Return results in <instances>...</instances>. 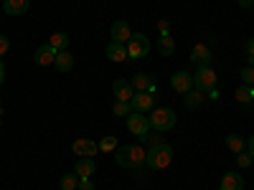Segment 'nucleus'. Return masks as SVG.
<instances>
[{
	"instance_id": "f257e3e1",
	"label": "nucleus",
	"mask_w": 254,
	"mask_h": 190,
	"mask_svg": "<svg viewBox=\"0 0 254 190\" xmlns=\"http://www.w3.org/2000/svg\"><path fill=\"white\" fill-rule=\"evenodd\" d=\"M145 157H147V152L142 150L140 144H122V147H117V152H115V160H117L120 167H142Z\"/></svg>"
},
{
	"instance_id": "f03ea898",
	"label": "nucleus",
	"mask_w": 254,
	"mask_h": 190,
	"mask_svg": "<svg viewBox=\"0 0 254 190\" xmlns=\"http://www.w3.org/2000/svg\"><path fill=\"white\" fill-rule=\"evenodd\" d=\"M171 160H173V147L160 142L158 147H150V150H147L145 165L150 167V170H165V167L171 165Z\"/></svg>"
},
{
	"instance_id": "7ed1b4c3",
	"label": "nucleus",
	"mask_w": 254,
	"mask_h": 190,
	"mask_svg": "<svg viewBox=\"0 0 254 190\" xmlns=\"http://www.w3.org/2000/svg\"><path fill=\"white\" fill-rule=\"evenodd\" d=\"M147 119H150V130H155V132H168L178 122L173 109H153L147 114Z\"/></svg>"
},
{
	"instance_id": "20e7f679",
	"label": "nucleus",
	"mask_w": 254,
	"mask_h": 190,
	"mask_svg": "<svg viewBox=\"0 0 254 190\" xmlns=\"http://www.w3.org/2000/svg\"><path fill=\"white\" fill-rule=\"evenodd\" d=\"M150 48H153V44L145 33H132L130 41H127V56L130 58H145L150 53Z\"/></svg>"
},
{
	"instance_id": "39448f33",
	"label": "nucleus",
	"mask_w": 254,
	"mask_h": 190,
	"mask_svg": "<svg viewBox=\"0 0 254 190\" xmlns=\"http://www.w3.org/2000/svg\"><path fill=\"white\" fill-rule=\"evenodd\" d=\"M216 84H219V76H216V71L211 69V66H203V69H196V74H193V89H198V92H211V89H216Z\"/></svg>"
},
{
	"instance_id": "423d86ee",
	"label": "nucleus",
	"mask_w": 254,
	"mask_h": 190,
	"mask_svg": "<svg viewBox=\"0 0 254 190\" xmlns=\"http://www.w3.org/2000/svg\"><path fill=\"white\" fill-rule=\"evenodd\" d=\"M127 130H130L135 137H145L147 132H150V119H147V114L132 112L130 117H127Z\"/></svg>"
},
{
	"instance_id": "0eeeda50",
	"label": "nucleus",
	"mask_w": 254,
	"mask_h": 190,
	"mask_svg": "<svg viewBox=\"0 0 254 190\" xmlns=\"http://www.w3.org/2000/svg\"><path fill=\"white\" fill-rule=\"evenodd\" d=\"M132 112H140V114H150L155 109V96L153 92H135L132 96Z\"/></svg>"
},
{
	"instance_id": "6e6552de",
	"label": "nucleus",
	"mask_w": 254,
	"mask_h": 190,
	"mask_svg": "<svg viewBox=\"0 0 254 190\" xmlns=\"http://www.w3.org/2000/svg\"><path fill=\"white\" fill-rule=\"evenodd\" d=\"M211 48L206 44H196L193 51H190V63H193L196 69H203V66H211Z\"/></svg>"
},
{
	"instance_id": "1a4fd4ad",
	"label": "nucleus",
	"mask_w": 254,
	"mask_h": 190,
	"mask_svg": "<svg viewBox=\"0 0 254 190\" xmlns=\"http://www.w3.org/2000/svg\"><path fill=\"white\" fill-rule=\"evenodd\" d=\"M56 53H59L56 48H51L49 44H44V46H38L33 51V63H36V66H54Z\"/></svg>"
},
{
	"instance_id": "9d476101",
	"label": "nucleus",
	"mask_w": 254,
	"mask_h": 190,
	"mask_svg": "<svg viewBox=\"0 0 254 190\" xmlns=\"http://www.w3.org/2000/svg\"><path fill=\"white\" fill-rule=\"evenodd\" d=\"M171 87L178 92V94H188L190 89H193V74L188 71H176L171 76Z\"/></svg>"
},
{
	"instance_id": "9b49d317",
	"label": "nucleus",
	"mask_w": 254,
	"mask_h": 190,
	"mask_svg": "<svg viewBox=\"0 0 254 190\" xmlns=\"http://www.w3.org/2000/svg\"><path fill=\"white\" fill-rule=\"evenodd\" d=\"M112 94H115L117 101H132L135 89H132V84L127 81V79H117V81L112 84Z\"/></svg>"
},
{
	"instance_id": "f8f14e48",
	"label": "nucleus",
	"mask_w": 254,
	"mask_h": 190,
	"mask_svg": "<svg viewBox=\"0 0 254 190\" xmlns=\"http://www.w3.org/2000/svg\"><path fill=\"white\" fill-rule=\"evenodd\" d=\"M71 150H74V155H79V157H94L97 152H99V144L97 142H92V140H74V144H71Z\"/></svg>"
},
{
	"instance_id": "ddd939ff",
	"label": "nucleus",
	"mask_w": 254,
	"mask_h": 190,
	"mask_svg": "<svg viewBox=\"0 0 254 190\" xmlns=\"http://www.w3.org/2000/svg\"><path fill=\"white\" fill-rule=\"evenodd\" d=\"M110 36H112L115 44H125L127 46V41H130L132 31H130V26H127V20H115L112 28H110Z\"/></svg>"
},
{
	"instance_id": "4468645a",
	"label": "nucleus",
	"mask_w": 254,
	"mask_h": 190,
	"mask_svg": "<svg viewBox=\"0 0 254 190\" xmlns=\"http://www.w3.org/2000/svg\"><path fill=\"white\" fill-rule=\"evenodd\" d=\"M94 170H97V165H94V160H92V157H79V160H76V165H74V173L79 175V180L92 178V175H94Z\"/></svg>"
},
{
	"instance_id": "2eb2a0df",
	"label": "nucleus",
	"mask_w": 254,
	"mask_h": 190,
	"mask_svg": "<svg viewBox=\"0 0 254 190\" xmlns=\"http://www.w3.org/2000/svg\"><path fill=\"white\" fill-rule=\"evenodd\" d=\"M31 8V0H3V13L8 15H26Z\"/></svg>"
},
{
	"instance_id": "dca6fc26",
	"label": "nucleus",
	"mask_w": 254,
	"mask_h": 190,
	"mask_svg": "<svg viewBox=\"0 0 254 190\" xmlns=\"http://www.w3.org/2000/svg\"><path fill=\"white\" fill-rule=\"evenodd\" d=\"M54 66H56V71H59V74H69V71L74 69V56L69 53V48H66V51H59V53H56V61H54Z\"/></svg>"
},
{
	"instance_id": "f3484780",
	"label": "nucleus",
	"mask_w": 254,
	"mask_h": 190,
	"mask_svg": "<svg viewBox=\"0 0 254 190\" xmlns=\"http://www.w3.org/2000/svg\"><path fill=\"white\" fill-rule=\"evenodd\" d=\"M155 46H158V53H160V56H173V53H176V41H173L171 33H160Z\"/></svg>"
},
{
	"instance_id": "a211bd4d",
	"label": "nucleus",
	"mask_w": 254,
	"mask_h": 190,
	"mask_svg": "<svg viewBox=\"0 0 254 190\" xmlns=\"http://www.w3.org/2000/svg\"><path fill=\"white\" fill-rule=\"evenodd\" d=\"M107 58L115 61V63L127 61V58H130V56H127V46H125V44H115V41H112V44L107 46Z\"/></svg>"
},
{
	"instance_id": "6ab92c4d",
	"label": "nucleus",
	"mask_w": 254,
	"mask_h": 190,
	"mask_svg": "<svg viewBox=\"0 0 254 190\" xmlns=\"http://www.w3.org/2000/svg\"><path fill=\"white\" fill-rule=\"evenodd\" d=\"M221 190H244V178L239 173H226L221 178Z\"/></svg>"
},
{
	"instance_id": "aec40b11",
	"label": "nucleus",
	"mask_w": 254,
	"mask_h": 190,
	"mask_svg": "<svg viewBox=\"0 0 254 190\" xmlns=\"http://www.w3.org/2000/svg\"><path fill=\"white\" fill-rule=\"evenodd\" d=\"M130 84H132L135 92H153V79L147 74H135Z\"/></svg>"
},
{
	"instance_id": "412c9836",
	"label": "nucleus",
	"mask_w": 254,
	"mask_h": 190,
	"mask_svg": "<svg viewBox=\"0 0 254 190\" xmlns=\"http://www.w3.org/2000/svg\"><path fill=\"white\" fill-rule=\"evenodd\" d=\"M226 147H229V152H244L247 150V140L242 137V135H229L226 137Z\"/></svg>"
},
{
	"instance_id": "4be33fe9",
	"label": "nucleus",
	"mask_w": 254,
	"mask_h": 190,
	"mask_svg": "<svg viewBox=\"0 0 254 190\" xmlns=\"http://www.w3.org/2000/svg\"><path fill=\"white\" fill-rule=\"evenodd\" d=\"M203 92H198V89H190L188 94H186V109H198L201 104H203Z\"/></svg>"
},
{
	"instance_id": "5701e85b",
	"label": "nucleus",
	"mask_w": 254,
	"mask_h": 190,
	"mask_svg": "<svg viewBox=\"0 0 254 190\" xmlns=\"http://www.w3.org/2000/svg\"><path fill=\"white\" fill-rule=\"evenodd\" d=\"M49 46L56 48V51H66V48H69V36H66V33H51Z\"/></svg>"
},
{
	"instance_id": "b1692460",
	"label": "nucleus",
	"mask_w": 254,
	"mask_h": 190,
	"mask_svg": "<svg viewBox=\"0 0 254 190\" xmlns=\"http://www.w3.org/2000/svg\"><path fill=\"white\" fill-rule=\"evenodd\" d=\"M59 188H61V190H76V188H79V175H76V173L61 175V178H59Z\"/></svg>"
},
{
	"instance_id": "393cba45",
	"label": "nucleus",
	"mask_w": 254,
	"mask_h": 190,
	"mask_svg": "<svg viewBox=\"0 0 254 190\" xmlns=\"http://www.w3.org/2000/svg\"><path fill=\"white\" fill-rule=\"evenodd\" d=\"M234 96H237V101H242V104L254 101V92H252V87H247V84H242V87L234 92Z\"/></svg>"
},
{
	"instance_id": "a878e982",
	"label": "nucleus",
	"mask_w": 254,
	"mask_h": 190,
	"mask_svg": "<svg viewBox=\"0 0 254 190\" xmlns=\"http://www.w3.org/2000/svg\"><path fill=\"white\" fill-rule=\"evenodd\" d=\"M112 112H115L117 117H130V114H132V104H130V101H115Z\"/></svg>"
},
{
	"instance_id": "bb28decb",
	"label": "nucleus",
	"mask_w": 254,
	"mask_h": 190,
	"mask_svg": "<svg viewBox=\"0 0 254 190\" xmlns=\"http://www.w3.org/2000/svg\"><path fill=\"white\" fill-rule=\"evenodd\" d=\"M97 144H99V152H112V150H117V147H120L117 144V137H102Z\"/></svg>"
},
{
	"instance_id": "cd10ccee",
	"label": "nucleus",
	"mask_w": 254,
	"mask_h": 190,
	"mask_svg": "<svg viewBox=\"0 0 254 190\" xmlns=\"http://www.w3.org/2000/svg\"><path fill=\"white\" fill-rule=\"evenodd\" d=\"M140 142H145V144H150V147H158V144H160L163 140H160V132H155V130H153V132H147L145 137H140Z\"/></svg>"
},
{
	"instance_id": "c85d7f7f",
	"label": "nucleus",
	"mask_w": 254,
	"mask_h": 190,
	"mask_svg": "<svg viewBox=\"0 0 254 190\" xmlns=\"http://www.w3.org/2000/svg\"><path fill=\"white\" fill-rule=\"evenodd\" d=\"M242 81L247 84V87H254V69L252 66H244L242 69Z\"/></svg>"
},
{
	"instance_id": "c756f323",
	"label": "nucleus",
	"mask_w": 254,
	"mask_h": 190,
	"mask_svg": "<svg viewBox=\"0 0 254 190\" xmlns=\"http://www.w3.org/2000/svg\"><path fill=\"white\" fill-rule=\"evenodd\" d=\"M252 157H254V155H249V152L244 150V152H239V157H237V165H239V167H252Z\"/></svg>"
},
{
	"instance_id": "7c9ffc66",
	"label": "nucleus",
	"mask_w": 254,
	"mask_h": 190,
	"mask_svg": "<svg viewBox=\"0 0 254 190\" xmlns=\"http://www.w3.org/2000/svg\"><path fill=\"white\" fill-rule=\"evenodd\" d=\"M8 51H10V41H8V36L0 33V56H5Z\"/></svg>"
},
{
	"instance_id": "2f4dec72",
	"label": "nucleus",
	"mask_w": 254,
	"mask_h": 190,
	"mask_svg": "<svg viewBox=\"0 0 254 190\" xmlns=\"http://www.w3.org/2000/svg\"><path fill=\"white\" fill-rule=\"evenodd\" d=\"M244 48H247V53H249V63H254V38L247 41V46H244Z\"/></svg>"
},
{
	"instance_id": "473e14b6",
	"label": "nucleus",
	"mask_w": 254,
	"mask_h": 190,
	"mask_svg": "<svg viewBox=\"0 0 254 190\" xmlns=\"http://www.w3.org/2000/svg\"><path fill=\"white\" fill-rule=\"evenodd\" d=\"M76 190H94V183L87 178V180H79V188Z\"/></svg>"
},
{
	"instance_id": "72a5a7b5",
	"label": "nucleus",
	"mask_w": 254,
	"mask_h": 190,
	"mask_svg": "<svg viewBox=\"0 0 254 190\" xmlns=\"http://www.w3.org/2000/svg\"><path fill=\"white\" fill-rule=\"evenodd\" d=\"M158 28H160V33H171V23L168 20H158Z\"/></svg>"
},
{
	"instance_id": "f704fd0d",
	"label": "nucleus",
	"mask_w": 254,
	"mask_h": 190,
	"mask_svg": "<svg viewBox=\"0 0 254 190\" xmlns=\"http://www.w3.org/2000/svg\"><path fill=\"white\" fill-rule=\"evenodd\" d=\"M3 81H5V63L0 61V87H3Z\"/></svg>"
},
{
	"instance_id": "c9c22d12",
	"label": "nucleus",
	"mask_w": 254,
	"mask_h": 190,
	"mask_svg": "<svg viewBox=\"0 0 254 190\" xmlns=\"http://www.w3.org/2000/svg\"><path fill=\"white\" fill-rule=\"evenodd\" d=\"M247 152H249V155H254V135H252V137H249V142H247Z\"/></svg>"
},
{
	"instance_id": "e433bc0d",
	"label": "nucleus",
	"mask_w": 254,
	"mask_h": 190,
	"mask_svg": "<svg viewBox=\"0 0 254 190\" xmlns=\"http://www.w3.org/2000/svg\"><path fill=\"white\" fill-rule=\"evenodd\" d=\"M208 99L216 101V99H219V89H211V92H208Z\"/></svg>"
},
{
	"instance_id": "4c0bfd02",
	"label": "nucleus",
	"mask_w": 254,
	"mask_h": 190,
	"mask_svg": "<svg viewBox=\"0 0 254 190\" xmlns=\"http://www.w3.org/2000/svg\"><path fill=\"white\" fill-rule=\"evenodd\" d=\"M237 3H239V8H249V5H252V0H237Z\"/></svg>"
},
{
	"instance_id": "58836bf2",
	"label": "nucleus",
	"mask_w": 254,
	"mask_h": 190,
	"mask_svg": "<svg viewBox=\"0 0 254 190\" xmlns=\"http://www.w3.org/2000/svg\"><path fill=\"white\" fill-rule=\"evenodd\" d=\"M252 5H254V0H252Z\"/></svg>"
},
{
	"instance_id": "ea45409f",
	"label": "nucleus",
	"mask_w": 254,
	"mask_h": 190,
	"mask_svg": "<svg viewBox=\"0 0 254 190\" xmlns=\"http://www.w3.org/2000/svg\"><path fill=\"white\" fill-rule=\"evenodd\" d=\"M252 92H254V87H252Z\"/></svg>"
},
{
	"instance_id": "a19ab883",
	"label": "nucleus",
	"mask_w": 254,
	"mask_h": 190,
	"mask_svg": "<svg viewBox=\"0 0 254 190\" xmlns=\"http://www.w3.org/2000/svg\"><path fill=\"white\" fill-rule=\"evenodd\" d=\"M219 190H221V188H219Z\"/></svg>"
}]
</instances>
